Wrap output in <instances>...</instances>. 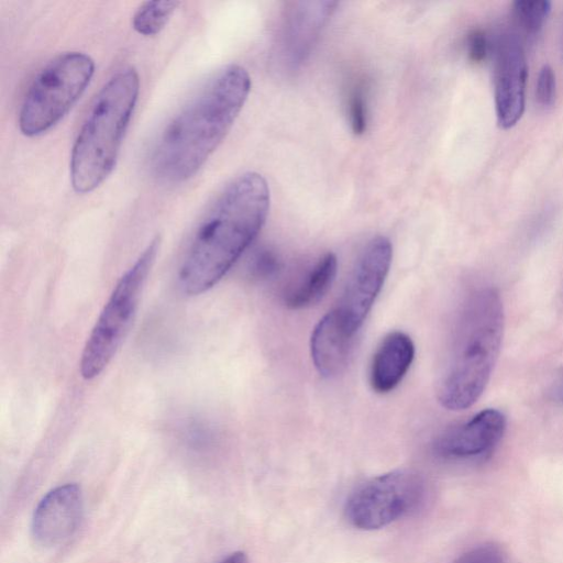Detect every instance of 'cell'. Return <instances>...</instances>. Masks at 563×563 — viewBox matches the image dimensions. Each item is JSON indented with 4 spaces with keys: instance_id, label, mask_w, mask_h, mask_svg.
I'll return each instance as SVG.
<instances>
[{
    "instance_id": "cell-1",
    "label": "cell",
    "mask_w": 563,
    "mask_h": 563,
    "mask_svg": "<svg viewBox=\"0 0 563 563\" xmlns=\"http://www.w3.org/2000/svg\"><path fill=\"white\" fill-rule=\"evenodd\" d=\"M250 90L244 67L231 64L214 73L157 136L150 158L153 175L167 184L192 177L229 133Z\"/></svg>"
},
{
    "instance_id": "cell-2",
    "label": "cell",
    "mask_w": 563,
    "mask_h": 563,
    "mask_svg": "<svg viewBox=\"0 0 563 563\" xmlns=\"http://www.w3.org/2000/svg\"><path fill=\"white\" fill-rule=\"evenodd\" d=\"M269 188L254 172L232 180L197 228L179 268L183 292L197 296L213 287L262 230L269 210Z\"/></svg>"
},
{
    "instance_id": "cell-3",
    "label": "cell",
    "mask_w": 563,
    "mask_h": 563,
    "mask_svg": "<svg viewBox=\"0 0 563 563\" xmlns=\"http://www.w3.org/2000/svg\"><path fill=\"white\" fill-rule=\"evenodd\" d=\"M505 327L499 291L486 287L467 299L455 331L438 399L450 410L474 405L485 390L498 360Z\"/></svg>"
},
{
    "instance_id": "cell-4",
    "label": "cell",
    "mask_w": 563,
    "mask_h": 563,
    "mask_svg": "<svg viewBox=\"0 0 563 563\" xmlns=\"http://www.w3.org/2000/svg\"><path fill=\"white\" fill-rule=\"evenodd\" d=\"M139 92V74L129 66L96 96L71 147L69 175L77 194L95 190L113 170Z\"/></svg>"
},
{
    "instance_id": "cell-5",
    "label": "cell",
    "mask_w": 563,
    "mask_h": 563,
    "mask_svg": "<svg viewBox=\"0 0 563 563\" xmlns=\"http://www.w3.org/2000/svg\"><path fill=\"white\" fill-rule=\"evenodd\" d=\"M155 236L120 277L99 314L81 353L80 375L89 380L108 366L133 322L147 275L159 249Z\"/></svg>"
},
{
    "instance_id": "cell-6",
    "label": "cell",
    "mask_w": 563,
    "mask_h": 563,
    "mask_svg": "<svg viewBox=\"0 0 563 563\" xmlns=\"http://www.w3.org/2000/svg\"><path fill=\"white\" fill-rule=\"evenodd\" d=\"M93 73V59L82 52H67L48 62L23 98L19 112L22 134L37 136L53 128L80 98Z\"/></svg>"
},
{
    "instance_id": "cell-7",
    "label": "cell",
    "mask_w": 563,
    "mask_h": 563,
    "mask_svg": "<svg viewBox=\"0 0 563 563\" xmlns=\"http://www.w3.org/2000/svg\"><path fill=\"white\" fill-rule=\"evenodd\" d=\"M424 496V482L410 470L391 471L357 486L346 498L344 516L360 530H376L413 511Z\"/></svg>"
},
{
    "instance_id": "cell-8",
    "label": "cell",
    "mask_w": 563,
    "mask_h": 563,
    "mask_svg": "<svg viewBox=\"0 0 563 563\" xmlns=\"http://www.w3.org/2000/svg\"><path fill=\"white\" fill-rule=\"evenodd\" d=\"M393 247L385 236L373 238L361 252L334 310L355 334L378 296L391 263Z\"/></svg>"
},
{
    "instance_id": "cell-9",
    "label": "cell",
    "mask_w": 563,
    "mask_h": 563,
    "mask_svg": "<svg viewBox=\"0 0 563 563\" xmlns=\"http://www.w3.org/2000/svg\"><path fill=\"white\" fill-rule=\"evenodd\" d=\"M528 76L525 51L518 40L506 35L498 43L494 70V97L498 124L514 126L522 117Z\"/></svg>"
},
{
    "instance_id": "cell-10",
    "label": "cell",
    "mask_w": 563,
    "mask_h": 563,
    "mask_svg": "<svg viewBox=\"0 0 563 563\" xmlns=\"http://www.w3.org/2000/svg\"><path fill=\"white\" fill-rule=\"evenodd\" d=\"M506 430V418L496 409H485L440 435L434 453L444 460L472 461L492 453Z\"/></svg>"
},
{
    "instance_id": "cell-11",
    "label": "cell",
    "mask_w": 563,
    "mask_h": 563,
    "mask_svg": "<svg viewBox=\"0 0 563 563\" xmlns=\"http://www.w3.org/2000/svg\"><path fill=\"white\" fill-rule=\"evenodd\" d=\"M82 512V495L76 484L58 486L40 501L32 518V536L44 547L67 540L77 529Z\"/></svg>"
},
{
    "instance_id": "cell-12",
    "label": "cell",
    "mask_w": 563,
    "mask_h": 563,
    "mask_svg": "<svg viewBox=\"0 0 563 563\" xmlns=\"http://www.w3.org/2000/svg\"><path fill=\"white\" fill-rule=\"evenodd\" d=\"M335 2H292L286 9L279 32L282 59L291 69L310 53Z\"/></svg>"
},
{
    "instance_id": "cell-13",
    "label": "cell",
    "mask_w": 563,
    "mask_h": 563,
    "mask_svg": "<svg viewBox=\"0 0 563 563\" xmlns=\"http://www.w3.org/2000/svg\"><path fill=\"white\" fill-rule=\"evenodd\" d=\"M355 335L334 309L320 319L310 340L311 357L320 375L331 378L344 371Z\"/></svg>"
},
{
    "instance_id": "cell-14",
    "label": "cell",
    "mask_w": 563,
    "mask_h": 563,
    "mask_svg": "<svg viewBox=\"0 0 563 563\" xmlns=\"http://www.w3.org/2000/svg\"><path fill=\"white\" fill-rule=\"evenodd\" d=\"M415 357V345L409 335L388 333L376 349L369 369V384L376 393L386 394L397 387Z\"/></svg>"
},
{
    "instance_id": "cell-15",
    "label": "cell",
    "mask_w": 563,
    "mask_h": 563,
    "mask_svg": "<svg viewBox=\"0 0 563 563\" xmlns=\"http://www.w3.org/2000/svg\"><path fill=\"white\" fill-rule=\"evenodd\" d=\"M338 261L327 253L307 272L301 280L285 294V303L301 309L318 302L331 287L336 274Z\"/></svg>"
},
{
    "instance_id": "cell-16",
    "label": "cell",
    "mask_w": 563,
    "mask_h": 563,
    "mask_svg": "<svg viewBox=\"0 0 563 563\" xmlns=\"http://www.w3.org/2000/svg\"><path fill=\"white\" fill-rule=\"evenodd\" d=\"M179 4L175 0L146 1L135 11L132 26L144 36L155 35L165 27Z\"/></svg>"
},
{
    "instance_id": "cell-17",
    "label": "cell",
    "mask_w": 563,
    "mask_h": 563,
    "mask_svg": "<svg viewBox=\"0 0 563 563\" xmlns=\"http://www.w3.org/2000/svg\"><path fill=\"white\" fill-rule=\"evenodd\" d=\"M551 11L547 0H517L512 3V14L517 25L528 35L540 32Z\"/></svg>"
},
{
    "instance_id": "cell-18",
    "label": "cell",
    "mask_w": 563,
    "mask_h": 563,
    "mask_svg": "<svg viewBox=\"0 0 563 563\" xmlns=\"http://www.w3.org/2000/svg\"><path fill=\"white\" fill-rule=\"evenodd\" d=\"M556 80L550 65H543L536 82V100L543 109L551 108L555 102Z\"/></svg>"
},
{
    "instance_id": "cell-19",
    "label": "cell",
    "mask_w": 563,
    "mask_h": 563,
    "mask_svg": "<svg viewBox=\"0 0 563 563\" xmlns=\"http://www.w3.org/2000/svg\"><path fill=\"white\" fill-rule=\"evenodd\" d=\"M452 563H506V560L498 545L485 543L468 550Z\"/></svg>"
},
{
    "instance_id": "cell-20",
    "label": "cell",
    "mask_w": 563,
    "mask_h": 563,
    "mask_svg": "<svg viewBox=\"0 0 563 563\" xmlns=\"http://www.w3.org/2000/svg\"><path fill=\"white\" fill-rule=\"evenodd\" d=\"M349 118L351 129L354 134L361 135L367 128V106L364 99V93L361 90H355L350 97L349 101Z\"/></svg>"
},
{
    "instance_id": "cell-21",
    "label": "cell",
    "mask_w": 563,
    "mask_h": 563,
    "mask_svg": "<svg viewBox=\"0 0 563 563\" xmlns=\"http://www.w3.org/2000/svg\"><path fill=\"white\" fill-rule=\"evenodd\" d=\"M251 274L257 279H267L279 269L278 257L269 250H260L251 262Z\"/></svg>"
},
{
    "instance_id": "cell-22",
    "label": "cell",
    "mask_w": 563,
    "mask_h": 563,
    "mask_svg": "<svg viewBox=\"0 0 563 563\" xmlns=\"http://www.w3.org/2000/svg\"><path fill=\"white\" fill-rule=\"evenodd\" d=\"M466 51L468 59L478 64L485 60L489 52V41L482 30H473L466 37Z\"/></svg>"
},
{
    "instance_id": "cell-23",
    "label": "cell",
    "mask_w": 563,
    "mask_h": 563,
    "mask_svg": "<svg viewBox=\"0 0 563 563\" xmlns=\"http://www.w3.org/2000/svg\"><path fill=\"white\" fill-rule=\"evenodd\" d=\"M548 397L552 402L563 406V372L560 373L551 384L548 390Z\"/></svg>"
},
{
    "instance_id": "cell-24",
    "label": "cell",
    "mask_w": 563,
    "mask_h": 563,
    "mask_svg": "<svg viewBox=\"0 0 563 563\" xmlns=\"http://www.w3.org/2000/svg\"><path fill=\"white\" fill-rule=\"evenodd\" d=\"M220 563H246V555L244 552L238 551L228 555Z\"/></svg>"
},
{
    "instance_id": "cell-25",
    "label": "cell",
    "mask_w": 563,
    "mask_h": 563,
    "mask_svg": "<svg viewBox=\"0 0 563 563\" xmlns=\"http://www.w3.org/2000/svg\"><path fill=\"white\" fill-rule=\"evenodd\" d=\"M562 46H563V42H562Z\"/></svg>"
}]
</instances>
